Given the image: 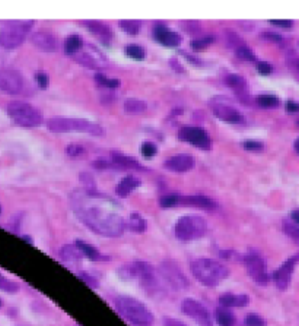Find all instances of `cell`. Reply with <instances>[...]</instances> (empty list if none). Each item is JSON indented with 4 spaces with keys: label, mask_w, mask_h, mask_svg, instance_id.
Returning <instances> with one entry per match:
<instances>
[{
    "label": "cell",
    "mask_w": 299,
    "mask_h": 326,
    "mask_svg": "<svg viewBox=\"0 0 299 326\" xmlns=\"http://www.w3.org/2000/svg\"><path fill=\"white\" fill-rule=\"evenodd\" d=\"M218 303L224 307V308L245 307L248 306L250 298H248V296H245V294H231V292H226V294H222V296L219 297Z\"/></svg>",
    "instance_id": "44dd1931"
},
{
    "label": "cell",
    "mask_w": 299,
    "mask_h": 326,
    "mask_svg": "<svg viewBox=\"0 0 299 326\" xmlns=\"http://www.w3.org/2000/svg\"><path fill=\"white\" fill-rule=\"evenodd\" d=\"M178 205L190 206V208H199V210H215L216 204L212 198L207 196H186L180 198Z\"/></svg>",
    "instance_id": "ffe728a7"
},
{
    "label": "cell",
    "mask_w": 299,
    "mask_h": 326,
    "mask_svg": "<svg viewBox=\"0 0 299 326\" xmlns=\"http://www.w3.org/2000/svg\"><path fill=\"white\" fill-rule=\"evenodd\" d=\"M181 54H183L184 58H187V60H188V62H190V63H191V64H197V66H200V64H202V62H200L199 58H193V56H190V54H187V53H181Z\"/></svg>",
    "instance_id": "f5cc1de1"
},
{
    "label": "cell",
    "mask_w": 299,
    "mask_h": 326,
    "mask_svg": "<svg viewBox=\"0 0 299 326\" xmlns=\"http://www.w3.org/2000/svg\"><path fill=\"white\" fill-rule=\"evenodd\" d=\"M31 42L39 52L44 53H54L58 50V38L50 32H42V31L34 32L31 36Z\"/></svg>",
    "instance_id": "2e32d148"
},
{
    "label": "cell",
    "mask_w": 299,
    "mask_h": 326,
    "mask_svg": "<svg viewBox=\"0 0 299 326\" xmlns=\"http://www.w3.org/2000/svg\"><path fill=\"white\" fill-rule=\"evenodd\" d=\"M83 47V38L80 36H70L64 41V52L69 56H76Z\"/></svg>",
    "instance_id": "83f0119b"
},
{
    "label": "cell",
    "mask_w": 299,
    "mask_h": 326,
    "mask_svg": "<svg viewBox=\"0 0 299 326\" xmlns=\"http://www.w3.org/2000/svg\"><path fill=\"white\" fill-rule=\"evenodd\" d=\"M298 124H299V122H298Z\"/></svg>",
    "instance_id": "91938a15"
},
{
    "label": "cell",
    "mask_w": 299,
    "mask_h": 326,
    "mask_svg": "<svg viewBox=\"0 0 299 326\" xmlns=\"http://www.w3.org/2000/svg\"><path fill=\"white\" fill-rule=\"evenodd\" d=\"M19 290V286L16 282H12L9 281L3 274H0V291H4V292H16Z\"/></svg>",
    "instance_id": "74e56055"
},
{
    "label": "cell",
    "mask_w": 299,
    "mask_h": 326,
    "mask_svg": "<svg viewBox=\"0 0 299 326\" xmlns=\"http://www.w3.org/2000/svg\"><path fill=\"white\" fill-rule=\"evenodd\" d=\"M126 54L130 58H133V60H139V62L145 60V58H146L145 48L140 47V46H137V44H130V46H127V47H126Z\"/></svg>",
    "instance_id": "e575fe53"
},
{
    "label": "cell",
    "mask_w": 299,
    "mask_h": 326,
    "mask_svg": "<svg viewBox=\"0 0 299 326\" xmlns=\"http://www.w3.org/2000/svg\"><path fill=\"white\" fill-rule=\"evenodd\" d=\"M235 54H237V58H241L244 62H256V56H254V53L251 52V48L247 47V46H244V44L235 48Z\"/></svg>",
    "instance_id": "8d00e7d4"
},
{
    "label": "cell",
    "mask_w": 299,
    "mask_h": 326,
    "mask_svg": "<svg viewBox=\"0 0 299 326\" xmlns=\"http://www.w3.org/2000/svg\"><path fill=\"white\" fill-rule=\"evenodd\" d=\"M243 262L247 274L257 286H267L269 284L266 262L257 252H254V250L247 252L243 256Z\"/></svg>",
    "instance_id": "9c48e42d"
},
{
    "label": "cell",
    "mask_w": 299,
    "mask_h": 326,
    "mask_svg": "<svg viewBox=\"0 0 299 326\" xmlns=\"http://www.w3.org/2000/svg\"><path fill=\"white\" fill-rule=\"evenodd\" d=\"M83 25H85L86 30H88L94 37L99 40L102 44L110 46L112 42L114 34H112V30L108 25H105V24H102V22H98V20H85Z\"/></svg>",
    "instance_id": "d6986e66"
},
{
    "label": "cell",
    "mask_w": 299,
    "mask_h": 326,
    "mask_svg": "<svg viewBox=\"0 0 299 326\" xmlns=\"http://www.w3.org/2000/svg\"><path fill=\"white\" fill-rule=\"evenodd\" d=\"M210 108L213 116L228 124H240L244 122L243 114L232 106L226 96H216L210 101Z\"/></svg>",
    "instance_id": "8fae6325"
},
{
    "label": "cell",
    "mask_w": 299,
    "mask_h": 326,
    "mask_svg": "<svg viewBox=\"0 0 299 326\" xmlns=\"http://www.w3.org/2000/svg\"><path fill=\"white\" fill-rule=\"evenodd\" d=\"M193 276L205 287H218L229 275L228 268L213 259H197L190 265Z\"/></svg>",
    "instance_id": "7a4b0ae2"
},
{
    "label": "cell",
    "mask_w": 299,
    "mask_h": 326,
    "mask_svg": "<svg viewBox=\"0 0 299 326\" xmlns=\"http://www.w3.org/2000/svg\"><path fill=\"white\" fill-rule=\"evenodd\" d=\"M140 152L142 155L145 156V158H153L156 152H158V148H156V145L153 144V142H143L142 144V146H140Z\"/></svg>",
    "instance_id": "ab89813d"
},
{
    "label": "cell",
    "mask_w": 299,
    "mask_h": 326,
    "mask_svg": "<svg viewBox=\"0 0 299 326\" xmlns=\"http://www.w3.org/2000/svg\"><path fill=\"white\" fill-rule=\"evenodd\" d=\"M32 20H10L0 28V47L6 50H15L20 47L28 34L32 31Z\"/></svg>",
    "instance_id": "5b68a950"
},
{
    "label": "cell",
    "mask_w": 299,
    "mask_h": 326,
    "mask_svg": "<svg viewBox=\"0 0 299 326\" xmlns=\"http://www.w3.org/2000/svg\"><path fill=\"white\" fill-rule=\"evenodd\" d=\"M107 196L96 194L88 189L77 190L72 194V206L77 218L91 230L104 237H120L126 231V220L105 206Z\"/></svg>",
    "instance_id": "6da1fadb"
},
{
    "label": "cell",
    "mask_w": 299,
    "mask_h": 326,
    "mask_svg": "<svg viewBox=\"0 0 299 326\" xmlns=\"http://www.w3.org/2000/svg\"><path fill=\"white\" fill-rule=\"evenodd\" d=\"M178 202H180V196H177V194L162 196V198L159 199V205H161L162 208H174V206L178 205Z\"/></svg>",
    "instance_id": "60d3db41"
},
{
    "label": "cell",
    "mask_w": 299,
    "mask_h": 326,
    "mask_svg": "<svg viewBox=\"0 0 299 326\" xmlns=\"http://www.w3.org/2000/svg\"><path fill=\"white\" fill-rule=\"evenodd\" d=\"M82 258H83L82 253L73 244H66L64 248H61V250H60V259H61V262H64L67 265L80 264Z\"/></svg>",
    "instance_id": "cb8c5ba5"
},
{
    "label": "cell",
    "mask_w": 299,
    "mask_h": 326,
    "mask_svg": "<svg viewBox=\"0 0 299 326\" xmlns=\"http://www.w3.org/2000/svg\"><path fill=\"white\" fill-rule=\"evenodd\" d=\"M35 80H37L38 86H39L41 90H47L48 85H50V78H48L47 74H44V72H37V74H35Z\"/></svg>",
    "instance_id": "ee69618b"
},
{
    "label": "cell",
    "mask_w": 299,
    "mask_h": 326,
    "mask_svg": "<svg viewBox=\"0 0 299 326\" xmlns=\"http://www.w3.org/2000/svg\"><path fill=\"white\" fill-rule=\"evenodd\" d=\"M77 278H79L83 284H86L88 287L92 288V290H98V287H99L98 281L95 280L92 275H89L88 272H77Z\"/></svg>",
    "instance_id": "f35d334b"
},
{
    "label": "cell",
    "mask_w": 299,
    "mask_h": 326,
    "mask_svg": "<svg viewBox=\"0 0 299 326\" xmlns=\"http://www.w3.org/2000/svg\"><path fill=\"white\" fill-rule=\"evenodd\" d=\"M215 319H216V324L219 326H235L237 324V319L234 316L232 312H229L228 308H218L215 312Z\"/></svg>",
    "instance_id": "f1b7e54d"
},
{
    "label": "cell",
    "mask_w": 299,
    "mask_h": 326,
    "mask_svg": "<svg viewBox=\"0 0 299 326\" xmlns=\"http://www.w3.org/2000/svg\"><path fill=\"white\" fill-rule=\"evenodd\" d=\"M7 114L20 128L34 129L42 123V116L35 107L23 101H12L7 106Z\"/></svg>",
    "instance_id": "ba28073f"
},
{
    "label": "cell",
    "mask_w": 299,
    "mask_h": 326,
    "mask_svg": "<svg viewBox=\"0 0 299 326\" xmlns=\"http://www.w3.org/2000/svg\"><path fill=\"white\" fill-rule=\"evenodd\" d=\"M66 154L72 158H77V156H82L85 154V150L80 145H69L66 148Z\"/></svg>",
    "instance_id": "f6af8a7d"
},
{
    "label": "cell",
    "mask_w": 299,
    "mask_h": 326,
    "mask_svg": "<svg viewBox=\"0 0 299 326\" xmlns=\"http://www.w3.org/2000/svg\"><path fill=\"white\" fill-rule=\"evenodd\" d=\"M112 167L118 170H143L142 166L131 156L121 155V154H112Z\"/></svg>",
    "instance_id": "7402d4cb"
},
{
    "label": "cell",
    "mask_w": 299,
    "mask_h": 326,
    "mask_svg": "<svg viewBox=\"0 0 299 326\" xmlns=\"http://www.w3.org/2000/svg\"><path fill=\"white\" fill-rule=\"evenodd\" d=\"M215 42V37L213 36H205L200 38H196L191 41V48L194 52H203L209 46H212Z\"/></svg>",
    "instance_id": "d6a6232c"
},
{
    "label": "cell",
    "mask_w": 299,
    "mask_h": 326,
    "mask_svg": "<svg viewBox=\"0 0 299 326\" xmlns=\"http://www.w3.org/2000/svg\"><path fill=\"white\" fill-rule=\"evenodd\" d=\"M262 37L264 40H267V41H272V42H278V44L283 42L282 36H279V34H275V32H263Z\"/></svg>",
    "instance_id": "7dc6e473"
},
{
    "label": "cell",
    "mask_w": 299,
    "mask_h": 326,
    "mask_svg": "<svg viewBox=\"0 0 299 326\" xmlns=\"http://www.w3.org/2000/svg\"><path fill=\"white\" fill-rule=\"evenodd\" d=\"M25 80L22 74L15 69H0V91L16 96L23 90Z\"/></svg>",
    "instance_id": "5bb4252c"
},
{
    "label": "cell",
    "mask_w": 299,
    "mask_h": 326,
    "mask_svg": "<svg viewBox=\"0 0 299 326\" xmlns=\"http://www.w3.org/2000/svg\"><path fill=\"white\" fill-rule=\"evenodd\" d=\"M207 232V224L205 218L199 215L181 216L174 227V234L181 242H193L202 238Z\"/></svg>",
    "instance_id": "52a82bcc"
},
{
    "label": "cell",
    "mask_w": 299,
    "mask_h": 326,
    "mask_svg": "<svg viewBox=\"0 0 299 326\" xmlns=\"http://www.w3.org/2000/svg\"><path fill=\"white\" fill-rule=\"evenodd\" d=\"M257 72H259L260 75H270V74L273 72V68H272V64L267 63V62H259V63H257Z\"/></svg>",
    "instance_id": "bcb514c9"
},
{
    "label": "cell",
    "mask_w": 299,
    "mask_h": 326,
    "mask_svg": "<svg viewBox=\"0 0 299 326\" xmlns=\"http://www.w3.org/2000/svg\"><path fill=\"white\" fill-rule=\"evenodd\" d=\"M120 28L126 34L136 36L142 28V22H139V20H120Z\"/></svg>",
    "instance_id": "d590c367"
},
{
    "label": "cell",
    "mask_w": 299,
    "mask_h": 326,
    "mask_svg": "<svg viewBox=\"0 0 299 326\" xmlns=\"http://www.w3.org/2000/svg\"><path fill=\"white\" fill-rule=\"evenodd\" d=\"M159 276L174 291L186 290L190 286L186 275L183 274V270L174 260H164L159 265Z\"/></svg>",
    "instance_id": "30bf717a"
},
{
    "label": "cell",
    "mask_w": 299,
    "mask_h": 326,
    "mask_svg": "<svg viewBox=\"0 0 299 326\" xmlns=\"http://www.w3.org/2000/svg\"><path fill=\"white\" fill-rule=\"evenodd\" d=\"M153 38L156 40L159 44L168 47V48H175L181 44V36L168 30L165 25H156L153 28Z\"/></svg>",
    "instance_id": "e0dca14e"
},
{
    "label": "cell",
    "mask_w": 299,
    "mask_h": 326,
    "mask_svg": "<svg viewBox=\"0 0 299 326\" xmlns=\"http://www.w3.org/2000/svg\"><path fill=\"white\" fill-rule=\"evenodd\" d=\"M0 214H1V206H0Z\"/></svg>",
    "instance_id": "6f0895ef"
},
{
    "label": "cell",
    "mask_w": 299,
    "mask_h": 326,
    "mask_svg": "<svg viewBox=\"0 0 299 326\" xmlns=\"http://www.w3.org/2000/svg\"><path fill=\"white\" fill-rule=\"evenodd\" d=\"M244 325L245 326H266V320L263 319L262 316L259 314H247L245 319H244Z\"/></svg>",
    "instance_id": "b9f144b4"
},
{
    "label": "cell",
    "mask_w": 299,
    "mask_h": 326,
    "mask_svg": "<svg viewBox=\"0 0 299 326\" xmlns=\"http://www.w3.org/2000/svg\"><path fill=\"white\" fill-rule=\"evenodd\" d=\"M244 150L248 152H262L264 150V145L262 142H256V140H247L243 144Z\"/></svg>",
    "instance_id": "7bdbcfd3"
},
{
    "label": "cell",
    "mask_w": 299,
    "mask_h": 326,
    "mask_svg": "<svg viewBox=\"0 0 299 326\" xmlns=\"http://www.w3.org/2000/svg\"><path fill=\"white\" fill-rule=\"evenodd\" d=\"M294 148H295V151L299 154V139H297V140H295V144H294Z\"/></svg>",
    "instance_id": "11a10c76"
},
{
    "label": "cell",
    "mask_w": 299,
    "mask_h": 326,
    "mask_svg": "<svg viewBox=\"0 0 299 326\" xmlns=\"http://www.w3.org/2000/svg\"><path fill=\"white\" fill-rule=\"evenodd\" d=\"M3 306V303H1V300H0V307Z\"/></svg>",
    "instance_id": "9f6ffc18"
},
{
    "label": "cell",
    "mask_w": 299,
    "mask_h": 326,
    "mask_svg": "<svg viewBox=\"0 0 299 326\" xmlns=\"http://www.w3.org/2000/svg\"><path fill=\"white\" fill-rule=\"evenodd\" d=\"M256 102L259 107L270 110V108H278L281 106V100L275 96H269V94H263L256 98Z\"/></svg>",
    "instance_id": "4dcf8cb0"
},
{
    "label": "cell",
    "mask_w": 299,
    "mask_h": 326,
    "mask_svg": "<svg viewBox=\"0 0 299 326\" xmlns=\"http://www.w3.org/2000/svg\"><path fill=\"white\" fill-rule=\"evenodd\" d=\"M140 186V180L136 178L134 176H126L121 178V182L115 188V194L118 198H127L133 190H136Z\"/></svg>",
    "instance_id": "603a6c76"
},
{
    "label": "cell",
    "mask_w": 299,
    "mask_h": 326,
    "mask_svg": "<svg viewBox=\"0 0 299 326\" xmlns=\"http://www.w3.org/2000/svg\"><path fill=\"white\" fill-rule=\"evenodd\" d=\"M164 167L172 173H187L194 167V160L187 154H180L168 158L164 162Z\"/></svg>",
    "instance_id": "ac0fdd59"
},
{
    "label": "cell",
    "mask_w": 299,
    "mask_h": 326,
    "mask_svg": "<svg viewBox=\"0 0 299 326\" xmlns=\"http://www.w3.org/2000/svg\"><path fill=\"white\" fill-rule=\"evenodd\" d=\"M121 274L124 272V278H136L140 284V287L150 294L159 291V280L156 276V272L152 265L146 262H133L127 266H123Z\"/></svg>",
    "instance_id": "8992f818"
},
{
    "label": "cell",
    "mask_w": 299,
    "mask_h": 326,
    "mask_svg": "<svg viewBox=\"0 0 299 326\" xmlns=\"http://www.w3.org/2000/svg\"><path fill=\"white\" fill-rule=\"evenodd\" d=\"M178 139L181 142H187L190 145L209 151L212 146L210 136L206 134L203 129L194 128V126H184L178 130Z\"/></svg>",
    "instance_id": "7c38bea8"
},
{
    "label": "cell",
    "mask_w": 299,
    "mask_h": 326,
    "mask_svg": "<svg viewBox=\"0 0 299 326\" xmlns=\"http://www.w3.org/2000/svg\"><path fill=\"white\" fill-rule=\"evenodd\" d=\"M225 84L231 90H234L237 94H241V96H247L248 94L247 92V82L240 75H228V76L225 78Z\"/></svg>",
    "instance_id": "484cf974"
},
{
    "label": "cell",
    "mask_w": 299,
    "mask_h": 326,
    "mask_svg": "<svg viewBox=\"0 0 299 326\" xmlns=\"http://www.w3.org/2000/svg\"><path fill=\"white\" fill-rule=\"evenodd\" d=\"M272 25L275 26H279V28H291L292 26V20H270Z\"/></svg>",
    "instance_id": "c3c4849f"
},
{
    "label": "cell",
    "mask_w": 299,
    "mask_h": 326,
    "mask_svg": "<svg viewBox=\"0 0 299 326\" xmlns=\"http://www.w3.org/2000/svg\"><path fill=\"white\" fill-rule=\"evenodd\" d=\"M47 129L53 134H86L101 136L104 134L102 126L85 118H50Z\"/></svg>",
    "instance_id": "277c9868"
},
{
    "label": "cell",
    "mask_w": 299,
    "mask_h": 326,
    "mask_svg": "<svg viewBox=\"0 0 299 326\" xmlns=\"http://www.w3.org/2000/svg\"><path fill=\"white\" fill-rule=\"evenodd\" d=\"M298 69H299V63H298Z\"/></svg>",
    "instance_id": "680465c9"
},
{
    "label": "cell",
    "mask_w": 299,
    "mask_h": 326,
    "mask_svg": "<svg viewBox=\"0 0 299 326\" xmlns=\"http://www.w3.org/2000/svg\"><path fill=\"white\" fill-rule=\"evenodd\" d=\"M298 262L299 254H294L286 262H283V265H282L281 268L273 274V282H275V286L279 288L281 291H285L286 288L289 287L292 274H294L295 266H297Z\"/></svg>",
    "instance_id": "9a60e30c"
},
{
    "label": "cell",
    "mask_w": 299,
    "mask_h": 326,
    "mask_svg": "<svg viewBox=\"0 0 299 326\" xmlns=\"http://www.w3.org/2000/svg\"><path fill=\"white\" fill-rule=\"evenodd\" d=\"M164 326H187L183 322H180L178 319H172V318H164Z\"/></svg>",
    "instance_id": "681fc988"
},
{
    "label": "cell",
    "mask_w": 299,
    "mask_h": 326,
    "mask_svg": "<svg viewBox=\"0 0 299 326\" xmlns=\"http://www.w3.org/2000/svg\"><path fill=\"white\" fill-rule=\"evenodd\" d=\"M75 246L77 248V250L82 253V256H85L86 259L92 260V262H99V260H104L105 258L101 254L99 250H96L95 248H92L91 244H88L86 242H82V240H76Z\"/></svg>",
    "instance_id": "d4e9b609"
},
{
    "label": "cell",
    "mask_w": 299,
    "mask_h": 326,
    "mask_svg": "<svg viewBox=\"0 0 299 326\" xmlns=\"http://www.w3.org/2000/svg\"><path fill=\"white\" fill-rule=\"evenodd\" d=\"M285 107H286V112H289V113H297V112H299V104H297L295 101H288Z\"/></svg>",
    "instance_id": "816d5d0a"
},
{
    "label": "cell",
    "mask_w": 299,
    "mask_h": 326,
    "mask_svg": "<svg viewBox=\"0 0 299 326\" xmlns=\"http://www.w3.org/2000/svg\"><path fill=\"white\" fill-rule=\"evenodd\" d=\"M283 231L285 234L299 246V226L294 224L292 221H285L283 222Z\"/></svg>",
    "instance_id": "836d02e7"
},
{
    "label": "cell",
    "mask_w": 299,
    "mask_h": 326,
    "mask_svg": "<svg viewBox=\"0 0 299 326\" xmlns=\"http://www.w3.org/2000/svg\"><path fill=\"white\" fill-rule=\"evenodd\" d=\"M117 312L123 319L130 322L134 326H152L153 325V314L148 307L139 300L129 297V296H120L114 302Z\"/></svg>",
    "instance_id": "3957f363"
},
{
    "label": "cell",
    "mask_w": 299,
    "mask_h": 326,
    "mask_svg": "<svg viewBox=\"0 0 299 326\" xmlns=\"http://www.w3.org/2000/svg\"><path fill=\"white\" fill-rule=\"evenodd\" d=\"M124 110L127 113H131V114L143 113V112L148 110V104L145 101H142V100H137V98H129L124 102Z\"/></svg>",
    "instance_id": "f546056e"
},
{
    "label": "cell",
    "mask_w": 299,
    "mask_h": 326,
    "mask_svg": "<svg viewBox=\"0 0 299 326\" xmlns=\"http://www.w3.org/2000/svg\"><path fill=\"white\" fill-rule=\"evenodd\" d=\"M95 80H96V84L98 85H101V86H107V82H108V78L105 76L104 74H96L95 75Z\"/></svg>",
    "instance_id": "f907efd6"
},
{
    "label": "cell",
    "mask_w": 299,
    "mask_h": 326,
    "mask_svg": "<svg viewBox=\"0 0 299 326\" xmlns=\"http://www.w3.org/2000/svg\"><path fill=\"white\" fill-rule=\"evenodd\" d=\"M76 62L89 68V69H99L101 68V62L96 58H94L92 54L89 53H80V54H76Z\"/></svg>",
    "instance_id": "1f68e13d"
},
{
    "label": "cell",
    "mask_w": 299,
    "mask_h": 326,
    "mask_svg": "<svg viewBox=\"0 0 299 326\" xmlns=\"http://www.w3.org/2000/svg\"><path fill=\"white\" fill-rule=\"evenodd\" d=\"M127 227L133 232H136V234H142L148 228V222H146V220L140 214L133 212L130 215V218H129V221H127Z\"/></svg>",
    "instance_id": "4316f807"
},
{
    "label": "cell",
    "mask_w": 299,
    "mask_h": 326,
    "mask_svg": "<svg viewBox=\"0 0 299 326\" xmlns=\"http://www.w3.org/2000/svg\"><path fill=\"white\" fill-rule=\"evenodd\" d=\"M181 312L186 316L191 318L193 320H196L199 326H213L210 313L207 312V308L202 303L193 298H184L181 302Z\"/></svg>",
    "instance_id": "4fadbf2b"
},
{
    "label": "cell",
    "mask_w": 299,
    "mask_h": 326,
    "mask_svg": "<svg viewBox=\"0 0 299 326\" xmlns=\"http://www.w3.org/2000/svg\"><path fill=\"white\" fill-rule=\"evenodd\" d=\"M291 220H292L294 224L299 226V210H295V211L291 212Z\"/></svg>",
    "instance_id": "db71d44e"
}]
</instances>
